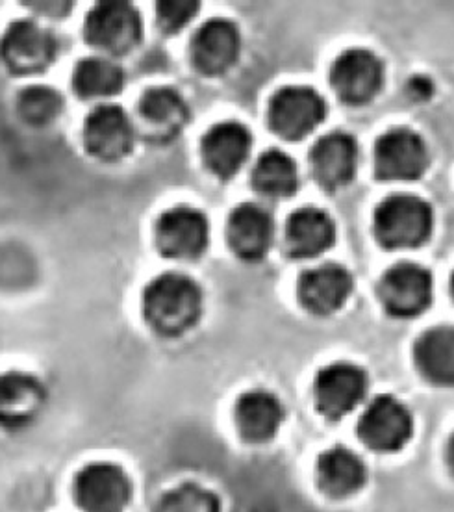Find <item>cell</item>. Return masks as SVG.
<instances>
[{"label": "cell", "instance_id": "1", "mask_svg": "<svg viewBox=\"0 0 454 512\" xmlns=\"http://www.w3.org/2000/svg\"><path fill=\"white\" fill-rule=\"evenodd\" d=\"M202 292L190 277L167 273L147 286L143 314L149 325L165 336L190 331L201 318Z\"/></svg>", "mask_w": 454, "mask_h": 512}, {"label": "cell", "instance_id": "2", "mask_svg": "<svg viewBox=\"0 0 454 512\" xmlns=\"http://www.w3.org/2000/svg\"><path fill=\"white\" fill-rule=\"evenodd\" d=\"M432 227V208L416 195H390L375 212L377 240L388 249L419 247L429 240Z\"/></svg>", "mask_w": 454, "mask_h": 512}, {"label": "cell", "instance_id": "3", "mask_svg": "<svg viewBox=\"0 0 454 512\" xmlns=\"http://www.w3.org/2000/svg\"><path fill=\"white\" fill-rule=\"evenodd\" d=\"M58 39L32 21L13 23L0 39V58L13 75H34L54 62Z\"/></svg>", "mask_w": 454, "mask_h": 512}, {"label": "cell", "instance_id": "4", "mask_svg": "<svg viewBox=\"0 0 454 512\" xmlns=\"http://www.w3.org/2000/svg\"><path fill=\"white\" fill-rule=\"evenodd\" d=\"M325 116V99L304 86L278 91L269 106V125L284 140H303L325 121Z\"/></svg>", "mask_w": 454, "mask_h": 512}, {"label": "cell", "instance_id": "5", "mask_svg": "<svg viewBox=\"0 0 454 512\" xmlns=\"http://www.w3.org/2000/svg\"><path fill=\"white\" fill-rule=\"evenodd\" d=\"M138 8L128 2H99L86 19V39L108 54H127L141 39Z\"/></svg>", "mask_w": 454, "mask_h": 512}, {"label": "cell", "instance_id": "6", "mask_svg": "<svg viewBox=\"0 0 454 512\" xmlns=\"http://www.w3.org/2000/svg\"><path fill=\"white\" fill-rule=\"evenodd\" d=\"M379 297L395 318H416L432 301V275L429 269L401 262L380 279Z\"/></svg>", "mask_w": 454, "mask_h": 512}, {"label": "cell", "instance_id": "7", "mask_svg": "<svg viewBox=\"0 0 454 512\" xmlns=\"http://www.w3.org/2000/svg\"><path fill=\"white\" fill-rule=\"evenodd\" d=\"M358 433L369 448L384 453L399 451L412 438L414 420L410 410L397 397L379 396L364 410Z\"/></svg>", "mask_w": 454, "mask_h": 512}, {"label": "cell", "instance_id": "8", "mask_svg": "<svg viewBox=\"0 0 454 512\" xmlns=\"http://www.w3.org/2000/svg\"><path fill=\"white\" fill-rule=\"evenodd\" d=\"M132 496L127 474L108 462L88 464L75 477V500L86 512H123Z\"/></svg>", "mask_w": 454, "mask_h": 512}, {"label": "cell", "instance_id": "9", "mask_svg": "<svg viewBox=\"0 0 454 512\" xmlns=\"http://www.w3.org/2000/svg\"><path fill=\"white\" fill-rule=\"evenodd\" d=\"M210 242V225L201 210L175 206L167 210L156 227V244L169 258H199Z\"/></svg>", "mask_w": 454, "mask_h": 512}, {"label": "cell", "instance_id": "10", "mask_svg": "<svg viewBox=\"0 0 454 512\" xmlns=\"http://www.w3.org/2000/svg\"><path fill=\"white\" fill-rule=\"evenodd\" d=\"M136 143V132L123 108L114 104L97 106L84 123V145L102 162L123 160Z\"/></svg>", "mask_w": 454, "mask_h": 512}, {"label": "cell", "instance_id": "11", "mask_svg": "<svg viewBox=\"0 0 454 512\" xmlns=\"http://www.w3.org/2000/svg\"><path fill=\"white\" fill-rule=\"evenodd\" d=\"M330 82L343 103L362 106L371 103L382 90L384 67L373 52L353 49L336 60Z\"/></svg>", "mask_w": 454, "mask_h": 512}, {"label": "cell", "instance_id": "12", "mask_svg": "<svg viewBox=\"0 0 454 512\" xmlns=\"http://www.w3.org/2000/svg\"><path fill=\"white\" fill-rule=\"evenodd\" d=\"M427 166V145L414 130L395 128L377 141L375 167L379 179L416 180L425 173Z\"/></svg>", "mask_w": 454, "mask_h": 512}, {"label": "cell", "instance_id": "13", "mask_svg": "<svg viewBox=\"0 0 454 512\" xmlns=\"http://www.w3.org/2000/svg\"><path fill=\"white\" fill-rule=\"evenodd\" d=\"M317 409L330 420H340L353 412L367 394V375L353 364H332L317 373L314 384Z\"/></svg>", "mask_w": 454, "mask_h": 512}, {"label": "cell", "instance_id": "14", "mask_svg": "<svg viewBox=\"0 0 454 512\" xmlns=\"http://www.w3.org/2000/svg\"><path fill=\"white\" fill-rule=\"evenodd\" d=\"M240 51V30L227 19H212L204 23L191 41L193 65L206 77L227 73L238 62Z\"/></svg>", "mask_w": 454, "mask_h": 512}, {"label": "cell", "instance_id": "15", "mask_svg": "<svg viewBox=\"0 0 454 512\" xmlns=\"http://www.w3.org/2000/svg\"><path fill=\"white\" fill-rule=\"evenodd\" d=\"M253 147L249 128L225 121L210 128L202 138V160L219 179H232L247 162Z\"/></svg>", "mask_w": 454, "mask_h": 512}, {"label": "cell", "instance_id": "16", "mask_svg": "<svg viewBox=\"0 0 454 512\" xmlns=\"http://www.w3.org/2000/svg\"><path fill=\"white\" fill-rule=\"evenodd\" d=\"M314 179L327 190H340L354 179L358 143L345 132H332L317 141L310 153Z\"/></svg>", "mask_w": 454, "mask_h": 512}, {"label": "cell", "instance_id": "17", "mask_svg": "<svg viewBox=\"0 0 454 512\" xmlns=\"http://www.w3.org/2000/svg\"><path fill=\"white\" fill-rule=\"evenodd\" d=\"M353 290V277L338 264H323L303 273L299 299L306 310L317 316L338 312Z\"/></svg>", "mask_w": 454, "mask_h": 512}, {"label": "cell", "instance_id": "18", "mask_svg": "<svg viewBox=\"0 0 454 512\" xmlns=\"http://www.w3.org/2000/svg\"><path fill=\"white\" fill-rule=\"evenodd\" d=\"M230 249L243 260H260L275 238V223L262 206L245 203L232 210L227 225Z\"/></svg>", "mask_w": 454, "mask_h": 512}, {"label": "cell", "instance_id": "19", "mask_svg": "<svg viewBox=\"0 0 454 512\" xmlns=\"http://www.w3.org/2000/svg\"><path fill=\"white\" fill-rule=\"evenodd\" d=\"M47 392L34 375L10 372L0 375V425L17 429L32 422L45 405Z\"/></svg>", "mask_w": 454, "mask_h": 512}, {"label": "cell", "instance_id": "20", "mask_svg": "<svg viewBox=\"0 0 454 512\" xmlns=\"http://www.w3.org/2000/svg\"><path fill=\"white\" fill-rule=\"evenodd\" d=\"M336 227L327 212L306 206L291 214L286 225V247L295 258H314L334 244Z\"/></svg>", "mask_w": 454, "mask_h": 512}, {"label": "cell", "instance_id": "21", "mask_svg": "<svg viewBox=\"0 0 454 512\" xmlns=\"http://www.w3.org/2000/svg\"><path fill=\"white\" fill-rule=\"evenodd\" d=\"M236 422L241 436L249 442H267L284 422V407L277 396L265 390L247 392L238 399Z\"/></svg>", "mask_w": 454, "mask_h": 512}, {"label": "cell", "instance_id": "22", "mask_svg": "<svg viewBox=\"0 0 454 512\" xmlns=\"http://www.w3.org/2000/svg\"><path fill=\"white\" fill-rule=\"evenodd\" d=\"M317 479L328 496L347 498L366 485V464L351 449L336 446L319 457Z\"/></svg>", "mask_w": 454, "mask_h": 512}, {"label": "cell", "instance_id": "23", "mask_svg": "<svg viewBox=\"0 0 454 512\" xmlns=\"http://www.w3.org/2000/svg\"><path fill=\"white\" fill-rule=\"evenodd\" d=\"M421 375L438 386H454V327H434L417 340L414 349Z\"/></svg>", "mask_w": 454, "mask_h": 512}, {"label": "cell", "instance_id": "24", "mask_svg": "<svg viewBox=\"0 0 454 512\" xmlns=\"http://www.w3.org/2000/svg\"><path fill=\"white\" fill-rule=\"evenodd\" d=\"M254 188L262 195L282 199L299 188V169L293 158L278 149L262 154L253 171Z\"/></svg>", "mask_w": 454, "mask_h": 512}, {"label": "cell", "instance_id": "25", "mask_svg": "<svg viewBox=\"0 0 454 512\" xmlns=\"http://www.w3.org/2000/svg\"><path fill=\"white\" fill-rule=\"evenodd\" d=\"M123 71L106 58H88L75 67L73 86L82 97H112L123 90Z\"/></svg>", "mask_w": 454, "mask_h": 512}, {"label": "cell", "instance_id": "26", "mask_svg": "<svg viewBox=\"0 0 454 512\" xmlns=\"http://www.w3.org/2000/svg\"><path fill=\"white\" fill-rule=\"evenodd\" d=\"M141 116L156 127L177 130L188 119V106L177 91L171 88H154L141 99Z\"/></svg>", "mask_w": 454, "mask_h": 512}, {"label": "cell", "instance_id": "27", "mask_svg": "<svg viewBox=\"0 0 454 512\" xmlns=\"http://www.w3.org/2000/svg\"><path fill=\"white\" fill-rule=\"evenodd\" d=\"M17 110L28 125L43 127L60 116L64 110V97L47 86H32L21 91L17 99Z\"/></svg>", "mask_w": 454, "mask_h": 512}, {"label": "cell", "instance_id": "28", "mask_svg": "<svg viewBox=\"0 0 454 512\" xmlns=\"http://www.w3.org/2000/svg\"><path fill=\"white\" fill-rule=\"evenodd\" d=\"M156 512H221V507L215 494L188 483L165 494Z\"/></svg>", "mask_w": 454, "mask_h": 512}, {"label": "cell", "instance_id": "29", "mask_svg": "<svg viewBox=\"0 0 454 512\" xmlns=\"http://www.w3.org/2000/svg\"><path fill=\"white\" fill-rule=\"evenodd\" d=\"M199 2H160L158 23L165 32H178L197 15Z\"/></svg>", "mask_w": 454, "mask_h": 512}, {"label": "cell", "instance_id": "30", "mask_svg": "<svg viewBox=\"0 0 454 512\" xmlns=\"http://www.w3.org/2000/svg\"><path fill=\"white\" fill-rule=\"evenodd\" d=\"M432 82L427 77H414L408 82V91L416 101H427L432 95Z\"/></svg>", "mask_w": 454, "mask_h": 512}, {"label": "cell", "instance_id": "31", "mask_svg": "<svg viewBox=\"0 0 454 512\" xmlns=\"http://www.w3.org/2000/svg\"><path fill=\"white\" fill-rule=\"evenodd\" d=\"M447 462H449V468L454 474V433L449 440V446H447Z\"/></svg>", "mask_w": 454, "mask_h": 512}, {"label": "cell", "instance_id": "32", "mask_svg": "<svg viewBox=\"0 0 454 512\" xmlns=\"http://www.w3.org/2000/svg\"><path fill=\"white\" fill-rule=\"evenodd\" d=\"M451 294H453V297H454V273H453V277H451Z\"/></svg>", "mask_w": 454, "mask_h": 512}]
</instances>
